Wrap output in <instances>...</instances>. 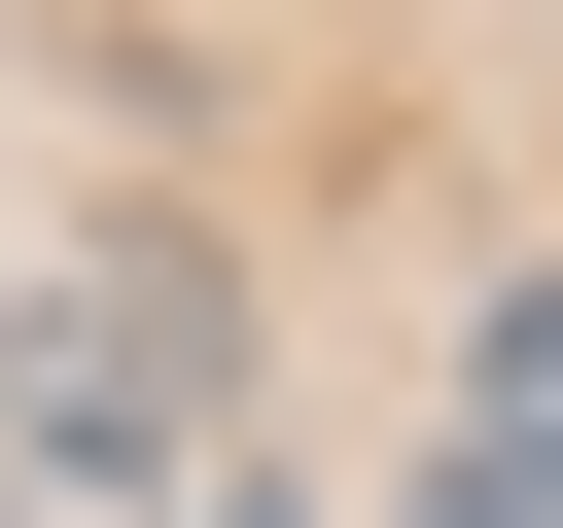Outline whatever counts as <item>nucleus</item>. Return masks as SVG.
<instances>
[{
  "instance_id": "2",
  "label": "nucleus",
  "mask_w": 563,
  "mask_h": 528,
  "mask_svg": "<svg viewBox=\"0 0 563 528\" xmlns=\"http://www.w3.org/2000/svg\"><path fill=\"white\" fill-rule=\"evenodd\" d=\"M176 528H317V493H282V458H211V493H176Z\"/></svg>"
},
{
  "instance_id": "1",
  "label": "nucleus",
  "mask_w": 563,
  "mask_h": 528,
  "mask_svg": "<svg viewBox=\"0 0 563 528\" xmlns=\"http://www.w3.org/2000/svg\"><path fill=\"white\" fill-rule=\"evenodd\" d=\"M387 528H563V282H493V317H457V458H422Z\"/></svg>"
}]
</instances>
